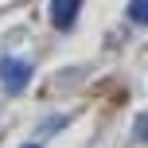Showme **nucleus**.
Wrapping results in <instances>:
<instances>
[{
    "instance_id": "7ed1b4c3",
    "label": "nucleus",
    "mask_w": 148,
    "mask_h": 148,
    "mask_svg": "<svg viewBox=\"0 0 148 148\" xmlns=\"http://www.w3.org/2000/svg\"><path fill=\"white\" fill-rule=\"evenodd\" d=\"M129 20L133 23H148V0H129Z\"/></svg>"
},
{
    "instance_id": "f257e3e1",
    "label": "nucleus",
    "mask_w": 148,
    "mask_h": 148,
    "mask_svg": "<svg viewBox=\"0 0 148 148\" xmlns=\"http://www.w3.org/2000/svg\"><path fill=\"white\" fill-rule=\"evenodd\" d=\"M31 82V62H23V59H0V86L8 90V94H20L23 86Z\"/></svg>"
},
{
    "instance_id": "f03ea898",
    "label": "nucleus",
    "mask_w": 148,
    "mask_h": 148,
    "mask_svg": "<svg viewBox=\"0 0 148 148\" xmlns=\"http://www.w3.org/2000/svg\"><path fill=\"white\" fill-rule=\"evenodd\" d=\"M78 8L82 0H51V23L55 27H74V20H78Z\"/></svg>"
},
{
    "instance_id": "20e7f679",
    "label": "nucleus",
    "mask_w": 148,
    "mask_h": 148,
    "mask_svg": "<svg viewBox=\"0 0 148 148\" xmlns=\"http://www.w3.org/2000/svg\"><path fill=\"white\" fill-rule=\"evenodd\" d=\"M23 148H39V144H23Z\"/></svg>"
}]
</instances>
